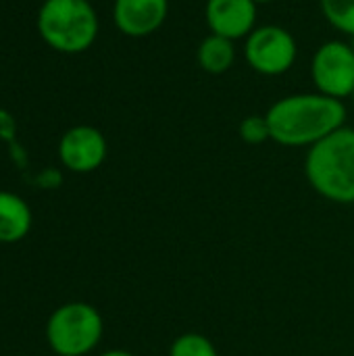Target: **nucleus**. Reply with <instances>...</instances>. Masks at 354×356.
I'll return each instance as SVG.
<instances>
[{
    "label": "nucleus",
    "mask_w": 354,
    "mask_h": 356,
    "mask_svg": "<svg viewBox=\"0 0 354 356\" xmlns=\"http://www.w3.org/2000/svg\"><path fill=\"white\" fill-rule=\"evenodd\" d=\"M106 138L92 125H75L67 129L58 142L61 163L73 173H92L106 159Z\"/></svg>",
    "instance_id": "0eeeda50"
},
{
    "label": "nucleus",
    "mask_w": 354,
    "mask_h": 356,
    "mask_svg": "<svg viewBox=\"0 0 354 356\" xmlns=\"http://www.w3.org/2000/svg\"><path fill=\"white\" fill-rule=\"evenodd\" d=\"M296 56V38L282 25H257L244 40V60L259 75H284L294 67Z\"/></svg>",
    "instance_id": "39448f33"
},
{
    "label": "nucleus",
    "mask_w": 354,
    "mask_h": 356,
    "mask_svg": "<svg viewBox=\"0 0 354 356\" xmlns=\"http://www.w3.org/2000/svg\"><path fill=\"white\" fill-rule=\"evenodd\" d=\"M169 15V0H115V27L127 38H148L159 31Z\"/></svg>",
    "instance_id": "1a4fd4ad"
},
{
    "label": "nucleus",
    "mask_w": 354,
    "mask_h": 356,
    "mask_svg": "<svg viewBox=\"0 0 354 356\" xmlns=\"http://www.w3.org/2000/svg\"><path fill=\"white\" fill-rule=\"evenodd\" d=\"M102 332V317L88 302L63 305L46 323L48 344L58 356H83L92 353L98 346Z\"/></svg>",
    "instance_id": "20e7f679"
},
{
    "label": "nucleus",
    "mask_w": 354,
    "mask_h": 356,
    "mask_svg": "<svg viewBox=\"0 0 354 356\" xmlns=\"http://www.w3.org/2000/svg\"><path fill=\"white\" fill-rule=\"evenodd\" d=\"M236 42L223 35L209 33L196 48V63L204 73L223 75L236 63Z\"/></svg>",
    "instance_id": "9b49d317"
},
{
    "label": "nucleus",
    "mask_w": 354,
    "mask_h": 356,
    "mask_svg": "<svg viewBox=\"0 0 354 356\" xmlns=\"http://www.w3.org/2000/svg\"><path fill=\"white\" fill-rule=\"evenodd\" d=\"M238 134L242 138V142L250 144V146H259L265 144L267 140H271V131H269V123L265 115H248L242 119Z\"/></svg>",
    "instance_id": "4468645a"
},
{
    "label": "nucleus",
    "mask_w": 354,
    "mask_h": 356,
    "mask_svg": "<svg viewBox=\"0 0 354 356\" xmlns=\"http://www.w3.org/2000/svg\"><path fill=\"white\" fill-rule=\"evenodd\" d=\"M257 2L255 0H207L204 19L207 27L215 35L227 40H246L257 27Z\"/></svg>",
    "instance_id": "6e6552de"
},
{
    "label": "nucleus",
    "mask_w": 354,
    "mask_h": 356,
    "mask_svg": "<svg viewBox=\"0 0 354 356\" xmlns=\"http://www.w3.org/2000/svg\"><path fill=\"white\" fill-rule=\"evenodd\" d=\"M311 81L319 94L346 100L354 92V50L346 40L323 42L311 58Z\"/></svg>",
    "instance_id": "423d86ee"
},
{
    "label": "nucleus",
    "mask_w": 354,
    "mask_h": 356,
    "mask_svg": "<svg viewBox=\"0 0 354 356\" xmlns=\"http://www.w3.org/2000/svg\"><path fill=\"white\" fill-rule=\"evenodd\" d=\"M321 13L328 23L342 31L344 35H354V0H319Z\"/></svg>",
    "instance_id": "f8f14e48"
},
{
    "label": "nucleus",
    "mask_w": 354,
    "mask_h": 356,
    "mask_svg": "<svg viewBox=\"0 0 354 356\" xmlns=\"http://www.w3.org/2000/svg\"><path fill=\"white\" fill-rule=\"evenodd\" d=\"M100 356H134L131 353H127V350H108V353H104V355Z\"/></svg>",
    "instance_id": "2eb2a0df"
},
{
    "label": "nucleus",
    "mask_w": 354,
    "mask_h": 356,
    "mask_svg": "<svg viewBox=\"0 0 354 356\" xmlns=\"http://www.w3.org/2000/svg\"><path fill=\"white\" fill-rule=\"evenodd\" d=\"M351 100H353V102H354V92H353V96H351Z\"/></svg>",
    "instance_id": "a211bd4d"
},
{
    "label": "nucleus",
    "mask_w": 354,
    "mask_h": 356,
    "mask_svg": "<svg viewBox=\"0 0 354 356\" xmlns=\"http://www.w3.org/2000/svg\"><path fill=\"white\" fill-rule=\"evenodd\" d=\"M348 44L353 46V50H354V35H353V38H348Z\"/></svg>",
    "instance_id": "f3484780"
},
{
    "label": "nucleus",
    "mask_w": 354,
    "mask_h": 356,
    "mask_svg": "<svg viewBox=\"0 0 354 356\" xmlns=\"http://www.w3.org/2000/svg\"><path fill=\"white\" fill-rule=\"evenodd\" d=\"M305 173L311 188L330 202L354 204V129L340 127L309 148Z\"/></svg>",
    "instance_id": "f03ea898"
},
{
    "label": "nucleus",
    "mask_w": 354,
    "mask_h": 356,
    "mask_svg": "<svg viewBox=\"0 0 354 356\" xmlns=\"http://www.w3.org/2000/svg\"><path fill=\"white\" fill-rule=\"evenodd\" d=\"M31 229L27 202L10 192H0V244L21 242Z\"/></svg>",
    "instance_id": "9d476101"
},
{
    "label": "nucleus",
    "mask_w": 354,
    "mask_h": 356,
    "mask_svg": "<svg viewBox=\"0 0 354 356\" xmlns=\"http://www.w3.org/2000/svg\"><path fill=\"white\" fill-rule=\"evenodd\" d=\"M271 140L288 148H311L346 123L344 100L319 92L290 94L265 113Z\"/></svg>",
    "instance_id": "f257e3e1"
},
{
    "label": "nucleus",
    "mask_w": 354,
    "mask_h": 356,
    "mask_svg": "<svg viewBox=\"0 0 354 356\" xmlns=\"http://www.w3.org/2000/svg\"><path fill=\"white\" fill-rule=\"evenodd\" d=\"M38 33L56 52H86L98 38V15L88 0H44L38 10Z\"/></svg>",
    "instance_id": "7ed1b4c3"
},
{
    "label": "nucleus",
    "mask_w": 354,
    "mask_h": 356,
    "mask_svg": "<svg viewBox=\"0 0 354 356\" xmlns=\"http://www.w3.org/2000/svg\"><path fill=\"white\" fill-rule=\"evenodd\" d=\"M169 356H219V353L207 336L182 334L173 340Z\"/></svg>",
    "instance_id": "ddd939ff"
},
{
    "label": "nucleus",
    "mask_w": 354,
    "mask_h": 356,
    "mask_svg": "<svg viewBox=\"0 0 354 356\" xmlns=\"http://www.w3.org/2000/svg\"><path fill=\"white\" fill-rule=\"evenodd\" d=\"M257 4H267V2H273V0H255Z\"/></svg>",
    "instance_id": "dca6fc26"
}]
</instances>
